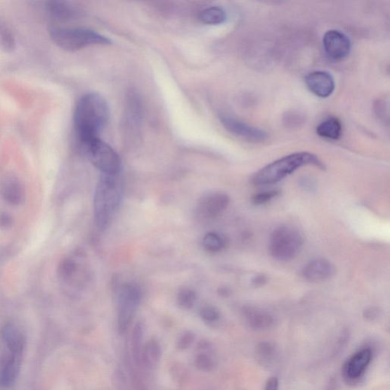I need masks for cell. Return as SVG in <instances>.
<instances>
[{"instance_id":"8","label":"cell","mask_w":390,"mask_h":390,"mask_svg":"<svg viewBox=\"0 0 390 390\" xmlns=\"http://www.w3.org/2000/svg\"><path fill=\"white\" fill-rule=\"evenodd\" d=\"M141 297V289L137 284L124 283L117 290L119 327L122 332L129 327L140 305Z\"/></svg>"},{"instance_id":"13","label":"cell","mask_w":390,"mask_h":390,"mask_svg":"<svg viewBox=\"0 0 390 390\" xmlns=\"http://www.w3.org/2000/svg\"><path fill=\"white\" fill-rule=\"evenodd\" d=\"M242 316L245 324L252 330L265 331L273 327L275 319L269 312L256 306L242 308Z\"/></svg>"},{"instance_id":"10","label":"cell","mask_w":390,"mask_h":390,"mask_svg":"<svg viewBox=\"0 0 390 390\" xmlns=\"http://www.w3.org/2000/svg\"><path fill=\"white\" fill-rule=\"evenodd\" d=\"M224 128L237 137L252 143H261L268 138V134L256 126H251L230 116H221Z\"/></svg>"},{"instance_id":"20","label":"cell","mask_w":390,"mask_h":390,"mask_svg":"<svg viewBox=\"0 0 390 390\" xmlns=\"http://www.w3.org/2000/svg\"><path fill=\"white\" fill-rule=\"evenodd\" d=\"M226 243H228V241H226L224 235L216 232L207 233L203 239L204 248L207 252L212 253L220 252L223 250L226 247Z\"/></svg>"},{"instance_id":"32","label":"cell","mask_w":390,"mask_h":390,"mask_svg":"<svg viewBox=\"0 0 390 390\" xmlns=\"http://www.w3.org/2000/svg\"><path fill=\"white\" fill-rule=\"evenodd\" d=\"M365 313L367 318L372 319V316H375L377 312L374 308H370V309L366 311Z\"/></svg>"},{"instance_id":"1","label":"cell","mask_w":390,"mask_h":390,"mask_svg":"<svg viewBox=\"0 0 390 390\" xmlns=\"http://www.w3.org/2000/svg\"><path fill=\"white\" fill-rule=\"evenodd\" d=\"M110 106L100 94L82 96L74 112V126L80 145L98 138L110 119Z\"/></svg>"},{"instance_id":"27","label":"cell","mask_w":390,"mask_h":390,"mask_svg":"<svg viewBox=\"0 0 390 390\" xmlns=\"http://www.w3.org/2000/svg\"><path fill=\"white\" fill-rule=\"evenodd\" d=\"M196 365L197 367L204 371H207L212 370L214 365V361L213 358L207 355V353H201V355L197 356L196 358Z\"/></svg>"},{"instance_id":"2","label":"cell","mask_w":390,"mask_h":390,"mask_svg":"<svg viewBox=\"0 0 390 390\" xmlns=\"http://www.w3.org/2000/svg\"><path fill=\"white\" fill-rule=\"evenodd\" d=\"M25 337L15 325L8 324L0 332V390L15 383L21 369Z\"/></svg>"},{"instance_id":"18","label":"cell","mask_w":390,"mask_h":390,"mask_svg":"<svg viewBox=\"0 0 390 390\" xmlns=\"http://www.w3.org/2000/svg\"><path fill=\"white\" fill-rule=\"evenodd\" d=\"M316 133L323 138L337 141L342 134V125L337 117H330L317 126Z\"/></svg>"},{"instance_id":"15","label":"cell","mask_w":390,"mask_h":390,"mask_svg":"<svg viewBox=\"0 0 390 390\" xmlns=\"http://www.w3.org/2000/svg\"><path fill=\"white\" fill-rule=\"evenodd\" d=\"M305 83L311 93L320 98L330 96L335 87L333 77L325 71L311 72L305 77Z\"/></svg>"},{"instance_id":"19","label":"cell","mask_w":390,"mask_h":390,"mask_svg":"<svg viewBox=\"0 0 390 390\" xmlns=\"http://www.w3.org/2000/svg\"><path fill=\"white\" fill-rule=\"evenodd\" d=\"M199 20L206 25H216L225 22L226 13L223 8L219 6H212L204 8L199 15Z\"/></svg>"},{"instance_id":"31","label":"cell","mask_w":390,"mask_h":390,"mask_svg":"<svg viewBox=\"0 0 390 390\" xmlns=\"http://www.w3.org/2000/svg\"><path fill=\"white\" fill-rule=\"evenodd\" d=\"M267 278L264 275H259L254 277L252 280V284L255 287H261L266 283Z\"/></svg>"},{"instance_id":"11","label":"cell","mask_w":390,"mask_h":390,"mask_svg":"<svg viewBox=\"0 0 390 390\" xmlns=\"http://www.w3.org/2000/svg\"><path fill=\"white\" fill-rule=\"evenodd\" d=\"M372 360V351L369 348L358 351L346 361L343 368V376L348 383L358 382L364 377Z\"/></svg>"},{"instance_id":"16","label":"cell","mask_w":390,"mask_h":390,"mask_svg":"<svg viewBox=\"0 0 390 390\" xmlns=\"http://www.w3.org/2000/svg\"><path fill=\"white\" fill-rule=\"evenodd\" d=\"M46 10L53 20L67 22L77 19L80 15L79 8L69 2L49 1L46 4Z\"/></svg>"},{"instance_id":"17","label":"cell","mask_w":390,"mask_h":390,"mask_svg":"<svg viewBox=\"0 0 390 390\" xmlns=\"http://www.w3.org/2000/svg\"><path fill=\"white\" fill-rule=\"evenodd\" d=\"M1 193L5 200L11 204L18 205L24 199V189L20 181L14 176H7L1 186Z\"/></svg>"},{"instance_id":"6","label":"cell","mask_w":390,"mask_h":390,"mask_svg":"<svg viewBox=\"0 0 390 390\" xmlns=\"http://www.w3.org/2000/svg\"><path fill=\"white\" fill-rule=\"evenodd\" d=\"M303 246V235L293 226H280L271 234L269 252L276 260L287 261L294 259Z\"/></svg>"},{"instance_id":"7","label":"cell","mask_w":390,"mask_h":390,"mask_svg":"<svg viewBox=\"0 0 390 390\" xmlns=\"http://www.w3.org/2000/svg\"><path fill=\"white\" fill-rule=\"evenodd\" d=\"M84 153L103 175L116 176L122 169V160L110 145L95 138L81 145Z\"/></svg>"},{"instance_id":"9","label":"cell","mask_w":390,"mask_h":390,"mask_svg":"<svg viewBox=\"0 0 390 390\" xmlns=\"http://www.w3.org/2000/svg\"><path fill=\"white\" fill-rule=\"evenodd\" d=\"M230 197L221 192L211 193L200 199L196 209L200 220H212L221 215L228 207Z\"/></svg>"},{"instance_id":"24","label":"cell","mask_w":390,"mask_h":390,"mask_svg":"<svg viewBox=\"0 0 390 390\" xmlns=\"http://www.w3.org/2000/svg\"><path fill=\"white\" fill-rule=\"evenodd\" d=\"M279 194L280 192L278 190H266V192H261L254 195L252 198V202L257 206L266 204L273 200Z\"/></svg>"},{"instance_id":"12","label":"cell","mask_w":390,"mask_h":390,"mask_svg":"<svg viewBox=\"0 0 390 390\" xmlns=\"http://www.w3.org/2000/svg\"><path fill=\"white\" fill-rule=\"evenodd\" d=\"M323 47L327 56L340 60L349 56L351 48V40L346 34L339 30H330L324 34Z\"/></svg>"},{"instance_id":"4","label":"cell","mask_w":390,"mask_h":390,"mask_svg":"<svg viewBox=\"0 0 390 390\" xmlns=\"http://www.w3.org/2000/svg\"><path fill=\"white\" fill-rule=\"evenodd\" d=\"M308 165L325 168L322 161L314 154L308 152H295L262 168L253 176L252 181L254 185L259 186L273 185Z\"/></svg>"},{"instance_id":"26","label":"cell","mask_w":390,"mask_h":390,"mask_svg":"<svg viewBox=\"0 0 390 390\" xmlns=\"http://www.w3.org/2000/svg\"><path fill=\"white\" fill-rule=\"evenodd\" d=\"M202 320L207 323H215L221 318L219 310L211 306H204L200 312Z\"/></svg>"},{"instance_id":"22","label":"cell","mask_w":390,"mask_h":390,"mask_svg":"<svg viewBox=\"0 0 390 390\" xmlns=\"http://www.w3.org/2000/svg\"><path fill=\"white\" fill-rule=\"evenodd\" d=\"M15 48L13 32L4 21L0 20V48L5 51H13Z\"/></svg>"},{"instance_id":"23","label":"cell","mask_w":390,"mask_h":390,"mask_svg":"<svg viewBox=\"0 0 390 390\" xmlns=\"http://www.w3.org/2000/svg\"><path fill=\"white\" fill-rule=\"evenodd\" d=\"M197 295L194 290L190 289L181 290L177 297V302L183 309L189 310L196 303Z\"/></svg>"},{"instance_id":"21","label":"cell","mask_w":390,"mask_h":390,"mask_svg":"<svg viewBox=\"0 0 390 390\" xmlns=\"http://www.w3.org/2000/svg\"><path fill=\"white\" fill-rule=\"evenodd\" d=\"M161 356V349L159 344L151 341L145 346L143 351V358L148 367L152 368L157 365Z\"/></svg>"},{"instance_id":"28","label":"cell","mask_w":390,"mask_h":390,"mask_svg":"<svg viewBox=\"0 0 390 390\" xmlns=\"http://www.w3.org/2000/svg\"><path fill=\"white\" fill-rule=\"evenodd\" d=\"M195 337L193 332H186L181 335L178 341V348L181 350L188 349L195 341Z\"/></svg>"},{"instance_id":"29","label":"cell","mask_w":390,"mask_h":390,"mask_svg":"<svg viewBox=\"0 0 390 390\" xmlns=\"http://www.w3.org/2000/svg\"><path fill=\"white\" fill-rule=\"evenodd\" d=\"M12 223L11 217L6 214H0V226L4 228H7Z\"/></svg>"},{"instance_id":"25","label":"cell","mask_w":390,"mask_h":390,"mask_svg":"<svg viewBox=\"0 0 390 390\" xmlns=\"http://www.w3.org/2000/svg\"><path fill=\"white\" fill-rule=\"evenodd\" d=\"M275 350L274 347L271 346L269 344H261V347L259 349L258 356L259 360L263 365H269L273 360L275 357Z\"/></svg>"},{"instance_id":"30","label":"cell","mask_w":390,"mask_h":390,"mask_svg":"<svg viewBox=\"0 0 390 390\" xmlns=\"http://www.w3.org/2000/svg\"><path fill=\"white\" fill-rule=\"evenodd\" d=\"M265 390H279L278 380L276 377L268 379Z\"/></svg>"},{"instance_id":"14","label":"cell","mask_w":390,"mask_h":390,"mask_svg":"<svg viewBox=\"0 0 390 390\" xmlns=\"http://www.w3.org/2000/svg\"><path fill=\"white\" fill-rule=\"evenodd\" d=\"M335 268L332 263L325 259L310 261L302 270L303 277L310 282L319 283L334 276Z\"/></svg>"},{"instance_id":"3","label":"cell","mask_w":390,"mask_h":390,"mask_svg":"<svg viewBox=\"0 0 390 390\" xmlns=\"http://www.w3.org/2000/svg\"><path fill=\"white\" fill-rule=\"evenodd\" d=\"M123 197L122 184L117 176L103 175L94 197V215L98 228L106 230L119 209Z\"/></svg>"},{"instance_id":"5","label":"cell","mask_w":390,"mask_h":390,"mask_svg":"<svg viewBox=\"0 0 390 390\" xmlns=\"http://www.w3.org/2000/svg\"><path fill=\"white\" fill-rule=\"evenodd\" d=\"M53 42L63 50L77 51L94 45H108L111 40L93 30L83 28L51 27L49 30Z\"/></svg>"}]
</instances>
